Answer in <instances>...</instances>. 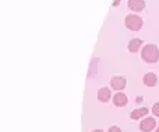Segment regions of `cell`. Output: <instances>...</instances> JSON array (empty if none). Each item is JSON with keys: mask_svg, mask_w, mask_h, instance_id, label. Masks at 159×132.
<instances>
[{"mask_svg": "<svg viewBox=\"0 0 159 132\" xmlns=\"http://www.w3.org/2000/svg\"><path fill=\"white\" fill-rule=\"evenodd\" d=\"M140 128H141V131H144V132H151L155 128V120L148 117V118H145L144 121H141Z\"/></svg>", "mask_w": 159, "mask_h": 132, "instance_id": "3", "label": "cell"}, {"mask_svg": "<svg viewBox=\"0 0 159 132\" xmlns=\"http://www.w3.org/2000/svg\"><path fill=\"white\" fill-rule=\"evenodd\" d=\"M110 97V91L107 88H101L98 91V99L101 102H107Z\"/></svg>", "mask_w": 159, "mask_h": 132, "instance_id": "8", "label": "cell"}, {"mask_svg": "<svg viewBox=\"0 0 159 132\" xmlns=\"http://www.w3.org/2000/svg\"><path fill=\"white\" fill-rule=\"evenodd\" d=\"M119 3H120V0H115V2H113V6H117Z\"/></svg>", "mask_w": 159, "mask_h": 132, "instance_id": "13", "label": "cell"}, {"mask_svg": "<svg viewBox=\"0 0 159 132\" xmlns=\"http://www.w3.org/2000/svg\"><path fill=\"white\" fill-rule=\"evenodd\" d=\"M109 132H121V130L119 127H116V125H113V127H110Z\"/></svg>", "mask_w": 159, "mask_h": 132, "instance_id": "12", "label": "cell"}, {"mask_svg": "<svg viewBox=\"0 0 159 132\" xmlns=\"http://www.w3.org/2000/svg\"><path fill=\"white\" fill-rule=\"evenodd\" d=\"M141 57H143V60L147 61V63H157L159 60V49L155 45H147L143 49Z\"/></svg>", "mask_w": 159, "mask_h": 132, "instance_id": "1", "label": "cell"}, {"mask_svg": "<svg viewBox=\"0 0 159 132\" xmlns=\"http://www.w3.org/2000/svg\"><path fill=\"white\" fill-rule=\"evenodd\" d=\"M141 43H143V42H141V39H133V40L129 43V50H130L131 53L137 52V50L140 49Z\"/></svg>", "mask_w": 159, "mask_h": 132, "instance_id": "10", "label": "cell"}, {"mask_svg": "<svg viewBox=\"0 0 159 132\" xmlns=\"http://www.w3.org/2000/svg\"><path fill=\"white\" fill-rule=\"evenodd\" d=\"M93 132H103V131H101V130H95Z\"/></svg>", "mask_w": 159, "mask_h": 132, "instance_id": "14", "label": "cell"}, {"mask_svg": "<svg viewBox=\"0 0 159 132\" xmlns=\"http://www.w3.org/2000/svg\"><path fill=\"white\" fill-rule=\"evenodd\" d=\"M157 132H159V127H158V130H157Z\"/></svg>", "mask_w": 159, "mask_h": 132, "instance_id": "15", "label": "cell"}, {"mask_svg": "<svg viewBox=\"0 0 159 132\" xmlns=\"http://www.w3.org/2000/svg\"><path fill=\"white\" fill-rule=\"evenodd\" d=\"M157 75L154 74V72H147L145 75H144V83H145L147 86H155L157 85Z\"/></svg>", "mask_w": 159, "mask_h": 132, "instance_id": "6", "label": "cell"}, {"mask_svg": "<svg viewBox=\"0 0 159 132\" xmlns=\"http://www.w3.org/2000/svg\"><path fill=\"white\" fill-rule=\"evenodd\" d=\"M152 111H154L155 116H159V103H155L154 107H152Z\"/></svg>", "mask_w": 159, "mask_h": 132, "instance_id": "11", "label": "cell"}, {"mask_svg": "<svg viewBox=\"0 0 159 132\" xmlns=\"http://www.w3.org/2000/svg\"><path fill=\"white\" fill-rule=\"evenodd\" d=\"M129 7L133 11H141L145 7V2L144 0H129Z\"/></svg>", "mask_w": 159, "mask_h": 132, "instance_id": "5", "label": "cell"}, {"mask_svg": "<svg viewBox=\"0 0 159 132\" xmlns=\"http://www.w3.org/2000/svg\"><path fill=\"white\" fill-rule=\"evenodd\" d=\"M124 21H126V27L131 31H138V29H141V27H143V19H141L138 15H135V14L127 15Z\"/></svg>", "mask_w": 159, "mask_h": 132, "instance_id": "2", "label": "cell"}, {"mask_svg": "<svg viewBox=\"0 0 159 132\" xmlns=\"http://www.w3.org/2000/svg\"><path fill=\"white\" fill-rule=\"evenodd\" d=\"M113 103H115V106H117V107H121V106H124V104L127 103L126 95H123V93H116L115 97H113Z\"/></svg>", "mask_w": 159, "mask_h": 132, "instance_id": "7", "label": "cell"}, {"mask_svg": "<svg viewBox=\"0 0 159 132\" xmlns=\"http://www.w3.org/2000/svg\"><path fill=\"white\" fill-rule=\"evenodd\" d=\"M126 79H124L123 77H115L112 78V81H110V85H112L113 89H116V91H120V89H123L124 86H126Z\"/></svg>", "mask_w": 159, "mask_h": 132, "instance_id": "4", "label": "cell"}, {"mask_svg": "<svg viewBox=\"0 0 159 132\" xmlns=\"http://www.w3.org/2000/svg\"><path fill=\"white\" fill-rule=\"evenodd\" d=\"M148 113V109L147 107H141V109H137V110H134L131 114H130V117H131L133 120H138L140 117L145 116V114Z\"/></svg>", "mask_w": 159, "mask_h": 132, "instance_id": "9", "label": "cell"}]
</instances>
